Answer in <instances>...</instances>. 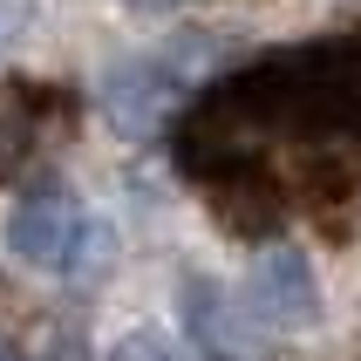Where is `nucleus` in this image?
<instances>
[{
	"instance_id": "obj_6",
	"label": "nucleus",
	"mask_w": 361,
	"mask_h": 361,
	"mask_svg": "<svg viewBox=\"0 0 361 361\" xmlns=\"http://www.w3.org/2000/svg\"><path fill=\"white\" fill-rule=\"evenodd\" d=\"M102 361H184V355H178V341H171V334H157V327H137V334H123V341L109 348Z\"/></svg>"
},
{
	"instance_id": "obj_1",
	"label": "nucleus",
	"mask_w": 361,
	"mask_h": 361,
	"mask_svg": "<svg viewBox=\"0 0 361 361\" xmlns=\"http://www.w3.org/2000/svg\"><path fill=\"white\" fill-rule=\"evenodd\" d=\"M82 225L89 219H82L75 191H68L55 171H41V178L20 184L14 212H7V252H14L20 266H35V273H68Z\"/></svg>"
},
{
	"instance_id": "obj_3",
	"label": "nucleus",
	"mask_w": 361,
	"mask_h": 361,
	"mask_svg": "<svg viewBox=\"0 0 361 361\" xmlns=\"http://www.w3.org/2000/svg\"><path fill=\"white\" fill-rule=\"evenodd\" d=\"M184 89L191 82L171 68V61H123L116 75L102 82V116L116 123L123 137H157L164 123L178 116V102H184Z\"/></svg>"
},
{
	"instance_id": "obj_7",
	"label": "nucleus",
	"mask_w": 361,
	"mask_h": 361,
	"mask_svg": "<svg viewBox=\"0 0 361 361\" xmlns=\"http://www.w3.org/2000/svg\"><path fill=\"white\" fill-rule=\"evenodd\" d=\"M123 7H137V14H164V7H178V0H123Z\"/></svg>"
},
{
	"instance_id": "obj_8",
	"label": "nucleus",
	"mask_w": 361,
	"mask_h": 361,
	"mask_svg": "<svg viewBox=\"0 0 361 361\" xmlns=\"http://www.w3.org/2000/svg\"><path fill=\"white\" fill-rule=\"evenodd\" d=\"M0 361H35L27 348H14V341H0Z\"/></svg>"
},
{
	"instance_id": "obj_5",
	"label": "nucleus",
	"mask_w": 361,
	"mask_h": 361,
	"mask_svg": "<svg viewBox=\"0 0 361 361\" xmlns=\"http://www.w3.org/2000/svg\"><path fill=\"white\" fill-rule=\"evenodd\" d=\"M109 252H116V239H109V225H82V239H75V259H68V280H102L109 273Z\"/></svg>"
},
{
	"instance_id": "obj_4",
	"label": "nucleus",
	"mask_w": 361,
	"mask_h": 361,
	"mask_svg": "<svg viewBox=\"0 0 361 361\" xmlns=\"http://www.w3.org/2000/svg\"><path fill=\"white\" fill-rule=\"evenodd\" d=\"M245 300H252V314L273 321V327H307L314 314H321V280H314V266H307L300 245H266L259 259H252Z\"/></svg>"
},
{
	"instance_id": "obj_2",
	"label": "nucleus",
	"mask_w": 361,
	"mask_h": 361,
	"mask_svg": "<svg viewBox=\"0 0 361 361\" xmlns=\"http://www.w3.org/2000/svg\"><path fill=\"white\" fill-rule=\"evenodd\" d=\"M184 334L198 348V361H266V341H259V314L239 307L219 280H184Z\"/></svg>"
}]
</instances>
